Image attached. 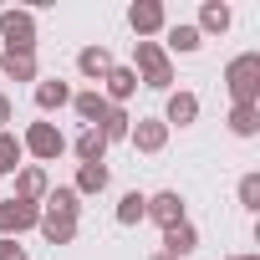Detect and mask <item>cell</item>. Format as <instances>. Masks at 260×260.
I'll list each match as a JSON object with an SVG mask.
<instances>
[{
  "label": "cell",
  "instance_id": "1",
  "mask_svg": "<svg viewBox=\"0 0 260 260\" xmlns=\"http://www.w3.org/2000/svg\"><path fill=\"white\" fill-rule=\"evenodd\" d=\"M224 92L230 107H260V51H240L224 61Z\"/></svg>",
  "mask_w": 260,
  "mask_h": 260
},
{
  "label": "cell",
  "instance_id": "2",
  "mask_svg": "<svg viewBox=\"0 0 260 260\" xmlns=\"http://www.w3.org/2000/svg\"><path fill=\"white\" fill-rule=\"evenodd\" d=\"M133 72H138V87L174 92V61L158 41H133Z\"/></svg>",
  "mask_w": 260,
  "mask_h": 260
},
{
  "label": "cell",
  "instance_id": "3",
  "mask_svg": "<svg viewBox=\"0 0 260 260\" xmlns=\"http://www.w3.org/2000/svg\"><path fill=\"white\" fill-rule=\"evenodd\" d=\"M21 148H26V158H36V169H41V164H56V158L67 153V133H61L51 117H36V122H26Z\"/></svg>",
  "mask_w": 260,
  "mask_h": 260
},
{
  "label": "cell",
  "instance_id": "4",
  "mask_svg": "<svg viewBox=\"0 0 260 260\" xmlns=\"http://www.w3.org/2000/svg\"><path fill=\"white\" fill-rule=\"evenodd\" d=\"M0 41H6V51H36V11L6 6L0 11Z\"/></svg>",
  "mask_w": 260,
  "mask_h": 260
},
{
  "label": "cell",
  "instance_id": "5",
  "mask_svg": "<svg viewBox=\"0 0 260 260\" xmlns=\"http://www.w3.org/2000/svg\"><path fill=\"white\" fill-rule=\"evenodd\" d=\"M41 224V204H26V199H0V240H21L26 230Z\"/></svg>",
  "mask_w": 260,
  "mask_h": 260
},
{
  "label": "cell",
  "instance_id": "6",
  "mask_svg": "<svg viewBox=\"0 0 260 260\" xmlns=\"http://www.w3.org/2000/svg\"><path fill=\"white\" fill-rule=\"evenodd\" d=\"M127 26H133L138 41H153L169 26V6H164V0H133V6H127Z\"/></svg>",
  "mask_w": 260,
  "mask_h": 260
},
{
  "label": "cell",
  "instance_id": "7",
  "mask_svg": "<svg viewBox=\"0 0 260 260\" xmlns=\"http://www.w3.org/2000/svg\"><path fill=\"white\" fill-rule=\"evenodd\" d=\"M143 219H153L158 230H174V224H184V219H189V204H184V194H179V189H158V194H148Z\"/></svg>",
  "mask_w": 260,
  "mask_h": 260
},
{
  "label": "cell",
  "instance_id": "8",
  "mask_svg": "<svg viewBox=\"0 0 260 260\" xmlns=\"http://www.w3.org/2000/svg\"><path fill=\"white\" fill-rule=\"evenodd\" d=\"M127 143H133L138 153H164V148H169V127H164V117H133Z\"/></svg>",
  "mask_w": 260,
  "mask_h": 260
},
{
  "label": "cell",
  "instance_id": "9",
  "mask_svg": "<svg viewBox=\"0 0 260 260\" xmlns=\"http://www.w3.org/2000/svg\"><path fill=\"white\" fill-rule=\"evenodd\" d=\"M194 122H199V97H194L189 87L169 92V102H164V127L174 133V127H194Z\"/></svg>",
  "mask_w": 260,
  "mask_h": 260
},
{
  "label": "cell",
  "instance_id": "10",
  "mask_svg": "<svg viewBox=\"0 0 260 260\" xmlns=\"http://www.w3.org/2000/svg\"><path fill=\"white\" fill-rule=\"evenodd\" d=\"M158 46H164V51H169V61H174V56H194V51L204 46V36L194 31V21H169Z\"/></svg>",
  "mask_w": 260,
  "mask_h": 260
},
{
  "label": "cell",
  "instance_id": "11",
  "mask_svg": "<svg viewBox=\"0 0 260 260\" xmlns=\"http://www.w3.org/2000/svg\"><path fill=\"white\" fill-rule=\"evenodd\" d=\"M31 97H36V112H41V117H51V112L72 107V82H61V77H41Z\"/></svg>",
  "mask_w": 260,
  "mask_h": 260
},
{
  "label": "cell",
  "instance_id": "12",
  "mask_svg": "<svg viewBox=\"0 0 260 260\" xmlns=\"http://www.w3.org/2000/svg\"><path fill=\"white\" fill-rule=\"evenodd\" d=\"M97 92H102L112 107H127V97H138V72H133V67H112Z\"/></svg>",
  "mask_w": 260,
  "mask_h": 260
},
{
  "label": "cell",
  "instance_id": "13",
  "mask_svg": "<svg viewBox=\"0 0 260 260\" xmlns=\"http://www.w3.org/2000/svg\"><path fill=\"white\" fill-rule=\"evenodd\" d=\"M0 77L6 82H41L36 51H0Z\"/></svg>",
  "mask_w": 260,
  "mask_h": 260
},
{
  "label": "cell",
  "instance_id": "14",
  "mask_svg": "<svg viewBox=\"0 0 260 260\" xmlns=\"http://www.w3.org/2000/svg\"><path fill=\"white\" fill-rule=\"evenodd\" d=\"M112 67H117V61H112V51H107L102 41H97V46H82V51H77V72H82V77H87L92 87H102V77H107Z\"/></svg>",
  "mask_w": 260,
  "mask_h": 260
},
{
  "label": "cell",
  "instance_id": "15",
  "mask_svg": "<svg viewBox=\"0 0 260 260\" xmlns=\"http://www.w3.org/2000/svg\"><path fill=\"white\" fill-rule=\"evenodd\" d=\"M230 26H235V11L224 6V0H204V6H199V21H194L199 36H224Z\"/></svg>",
  "mask_w": 260,
  "mask_h": 260
},
{
  "label": "cell",
  "instance_id": "16",
  "mask_svg": "<svg viewBox=\"0 0 260 260\" xmlns=\"http://www.w3.org/2000/svg\"><path fill=\"white\" fill-rule=\"evenodd\" d=\"M107 184H112V169H107V164H77V179H72L77 199H92V194H107Z\"/></svg>",
  "mask_w": 260,
  "mask_h": 260
},
{
  "label": "cell",
  "instance_id": "17",
  "mask_svg": "<svg viewBox=\"0 0 260 260\" xmlns=\"http://www.w3.org/2000/svg\"><path fill=\"white\" fill-rule=\"evenodd\" d=\"M46 189H51L46 169H36V164H21V169H16V199H26V204H41V199H46Z\"/></svg>",
  "mask_w": 260,
  "mask_h": 260
},
{
  "label": "cell",
  "instance_id": "18",
  "mask_svg": "<svg viewBox=\"0 0 260 260\" xmlns=\"http://www.w3.org/2000/svg\"><path fill=\"white\" fill-rule=\"evenodd\" d=\"M194 250H199V230H194V219L164 230V255H169V260H189Z\"/></svg>",
  "mask_w": 260,
  "mask_h": 260
},
{
  "label": "cell",
  "instance_id": "19",
  "mask_svg": "<svg viewBox=\"0 0 260 260\" xmlns=\"http://www.w3.org/2000/svg\"><path fill=\"white\" fill-rule=\"evenodd\" d=\"M107 107H112V102H107V97H102L97 87H82V92H72V112L82 117V127H97Z\"/></svg>",
  "mask_w": 260,
  "mask_h": 260
},
{
  "label": "cell",
  "instance_id": "20",
  "mask_svg": "<svg viewBox=\"0 0 260 260\" xmlns=\"http://www.w3.org/2000/svg\"><path fill=\"white\" fill-rule=\"evenodd\" d=\"M67 148L77 153V164H107V138L97 133V127H82L77 143H67Z\"/></svg>",
  "mask_w": 260,
  "mask_h": 260
},
{
  "label": "cell",
  "instance_id": "21",
  "mask_svg": "<svg viewBox=\"0 0 260 260\" xmlns=\"http://www.w3.org/2000/svg\"><path fill=\"white\" fill-rule=\"evenodd\" d=\"M41 209H46V214H67V219H77V214H82V199H77L72 184H56V189H46Z\"/></svg>",
  "mask_w": 260,
  "mask_h": 260
},
{
  "label": "cell",
  "instance_id": "22",
  "mask_svg": "<svg viewBox=\"0 0 260 260\" xmlns=\"http://www.w3.org/2000/svg\"><path fill=\"white\" fill-rule=\"evenodd\" d=\"M36 230H41L46 245H72V240H77V219H67V214H46V209H41V224H36Z\"/></svg>",
  "mask_w": 260,
  "mask_h": 260
},
{
  "label": "cell",
  "instance_id": "23",
  "mask_svg": "<svg viewBox=\"0 0 260 260\" xmlns=\"http://www.w3.org/2000/svg\"><path fill=\"white\" fill-rule=\"evenodd\" d=\"M143 209H148V194H143V189H127V194L117 199L112 219H117L122 230H133V224H143Z\"/></svg>",
  "mask_w": 260,
  "mask_h": 260
},
{
  "label": "cell",
  "instance_id": "24",
  "mask_svg": "<svg viewBox=\"0 0 260 260\" xmlns=\"http://www.w3.org/2000/svg\"><path fill=\"white\" fill-rule=\"evenodd\" d=\"M127 127H133V117H127V107H107L102 122H97V133L107 143H127Z\"/></svg>",
  "mask_w": 260,
  "mask_h": 260
},
{
  "label": "cell",
  "instance_id": "25",
  "mask_svg": "<svg viewBox=\"0 0 260 260\" xmlns=\"http://www.w3.org/2000/svg\"><path fill=\"white\" fill-rule=\"evenodd\" d=\"M224 127H230L235 138H260V107H230Z\"/></svg>",
  "mask_w": 260,
  "mask_h": 260
},
{
  "label": "cell",
  "instance_id": "26",
  "mask_svg": "<svg viewBox=\"0 0 260 260\" xmlns=\"http://www.w3.org/2000/svg\"><path fill=\"white\" fill-rule=\"evenodd\" d=\"M21 158H26L21 133H11V127H6V133H0V179H6V174H16V169H21Z\"/></svg>",
  "mask_w": 260,
  "mask_h": 260
},
{
  "label": "cell",
  "instance_id": "27",
  "mask_svg": "<svg viewBox=\"0 0 260 260\" xmlns=\"http://www.w3.org/2000/svg\"><path fill=\"white\" fill-rule=\"evenodd\" d=\"M235 199H240V209H260V174H240V184H235Z\"/></svg>",
  "mask_w": 260,
  "mask_h": 260
},
{
  "label": "cell",
  "instance_id": "28",
  "mask_svg": "<svg viewBox=\"0 0 260 260\" xmlns=\"http://www.w3.org/2000/svg\"><path fill=\"white\" fill-rule=\"evenodd\" d=\"M0 260H31L21 240H0Z\"/></svg>",
  "mask_w": 260,
  "mask_h": 260
},
{
  "label": "cell",
  "instance_id": "29",
  "mask_svg": "<svg viewBox=\"0 0 260 260\" xmlns=\"http://www.w3.org/2000/svg\"><path fill=\"white\" fill-rule=\"evenodd\" d=\"M11 122H16V102H11L6 92H0V133H6V127H11Z\"/></svg>",
  "mask_w": 260,
  "mask_h": 260
},
{
  "label": "cell",
  "instance_id": "30",
  "mask_svg": "<svg viewBox=\"0 0 260 260\" xmlns=\"http://www.w3.org/2000/svg\"><path fill=\"white\" fill-rule=\"evenodd\" d=\"M224 260H260V255H250V250H245V255H224Z\"/></svg>",
  "mask_w": 260,
  "mask_h": 260
},
{
  "label": "cell",
  "instance_id": "31",
  "mask_svg": "<svg viewBox=\"0 0 260 260\" xmlns=\"http://www.w3.org/2000/svg\"><path fill=\"white\" fill-rule=\"evenodd\" d=\"M148 260H169V255H164V250H153V255H148Z\"/></svg>",
  "mask_w": 260,
  "mask_h": 260
}]
</instances>
